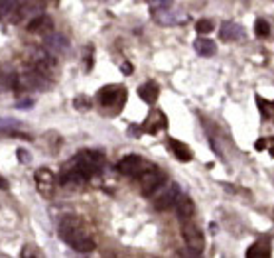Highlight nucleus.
Here are the masks:
<instances>
[{
    "label": "nucleus",
    "mask_w": 274,
    "mask_h": 258,
    "mask_svg": "<svg viewBox=\"0 0 274 258\" xmlns=\"http://www.w3.org/2000/svg\"><path fill=\"white\" fill-rule=\"evenodd\" d=\"M71 164L87 178L91 179L93 176H97L101 172V168L105 166V156L101 152H91V150H83L71 160Z\"/></svg>",
    "instance_id": "f257e3e1"
},
{
    "label": "nucleus",
    "mask_w": 274,
    "mask_h": 258,
    "mask_svg": "<svg viewBox=\"0 0 274 258\" xmlns=\"http://www.w3.org/2000/svg\"><path fill=\"white\" fill-rule=\"evenodd\" d=\"M138 176H140V193L144 197H150L168 181L166 172H162L160 168H150V170L138 172Z\"/></svg>",
    "instance_id": "f03ea898"
},
{
    "label": "nucleus",
    "mask_w": 274,
    "mask_h": 258,
    "mask_svg": "<svg viewBox=\"0 0 274 258\" xmlns=\"http://www.w3.org/2000/svg\"><path fill=\"white\" fill-rule=\"evenodd\" d=\"M97 100L99 105L109 109V107H115V113L120 111V107L126 102V89L120 87V85H109V87H103L97 95Z\"/></svg>",
    "instance_id": "7ed1b4c3"
},
{
    "label": "nucleus",
    "mask_w": 274,
    "mask_h": 258,
    "mask_svg": "<svg viewBox=\"0 0 274 258\" xmlns=\"http://www.w3.org/2000/svg\"><path fill=\"white\" fill-rule=\"evenodd\" d=\"M87 231L83 229V223L77 215H65L59 221V238L67 244H73L77 238L85 237Z\"/></svg>",
    "instance_id": "20e7f679"
},
{
    "label": "nucleus",
    "mask_w": 274,
    "mask_h": 258,
    "mask_svg": "<svg viewBox=\"0 0 274 258\" xmlns=\"http://www.w3.org/2000/svg\"><path fill=\"white\" fill-rule=\"evenodd\" d=\"M152 18H154V22L156 24H160V26H174V24H184V22H188L190 20V16H181L179 12H174L172 8H168V6H162V8H154L152 10Z\"/></svg>",
    "instance_id": "39448f33"
},
{
    "label": "nucleus",
    "mask_w": 274,
    "mask_h": 258,
    "mask_svg": "<svg viewBox=\"0 0 274 258\" xmlns=\"http://www.w3.org/2000/svg\"><path fill=\"white\" fill-rule=\"evenodd\" d=\"M184 240L188 244V248L196 250V252H203L205 248V238H203V233L201 229L196 225V223H186L184 225Z\"/></svg>",
    "instance_id": "423d86ee"
},
{
    "label": "nucleus",
    "mask_w": 274,
    "mask_h": 258,
    "mask_svg": "<svg viewBox=\"0 0 274 258\" xmlns=\"http://www.w3.org/2000/svg\"><path fill=\"white\" fill-rule=\"evenodd\" d=\"M34 181H36L38 191H39L41 195L50 197V195L54 193L56 178H54L52 170H48V168H39V170H36V174H34Z\"/></svg>",
    "instance_id": "0eeeda50"
},
{
    "label": "nucleus",
    "mask_w": 274,
    "mask_h": 258,
    "mask_svg": "<svg viewBox=\"0 0 274 258\" xmlns=\"http://www.w3.org/2000/svg\"><path fill=\"white\" fill-rule=\"evenodd\" d=\"M52 83L45 79V73L38 71V69H32V71H26L24 75H18V87H28V89H45L50 87Z\"/></svg>",
    "instance_id": "6e6552de"
},
{
    "label": "nucleus",
    "mask_w": 274,
    "mask_h": 258,
    "mask_svg": "<svg viewBox=\"0 0 274 258\" xmlns=\"http://www.w3.org/2000/svg\"><path fill=\"white\" fill-rule=\"evenodd\" d=\"M179 185L177 183H172L160 197H156V201H154V207H156V211H166V209H170V207H174V203H176V199L179 197Z\"/></svg>",
    "instance_id": "1a4fd4ad"
},
{
    "label": "nucleus",
    "mask_w": 274,
    "mask_h": 258,
    "mask_svg": "<svg viewBox=\"0 0 274 258\" xmlns=\"http://www.w3.org/2000/svg\"><path fill=\"white\" fill-rule=\"evenodd\" d=\"M43 45H45V49H50L52 54H65L69 49V40L65 36L54 32V34H48L43 38Z\"/></svg>",
    "instance_id": "9d476101"
},
{
    "label": "nucleus",
    "mask_w": 274,
    "mask_h": 258,
    "mask_svg": "<svg viewBox=\"0 0 274 258\" xmlns=\"http://www.w3.org/2000/svg\"><path fill=\"white\" fill-rule=\"evenodd\" d=\"M140 168H142V158L136 156V154H128L117 164V170L124 176H138Z\"/></svg>",
    "instance_id": "9b49d317"
},
{
    "label": "nucleus",
    "mask_w": 274,
    "mask_h": 258,
    "mask_svg": "<svg viewBox=\"0 0 274 258\" xmlns=\"http://www.w3.org/2000/svg\"><path fill=\"white\" fill-rule=\"evenodd\" d=\"M219 38L223 41H237V40L245 38V30L235 22H225L219 30Z\"/></svg>",
    "instance_id": "f8f14e48"
},
{
    "label": "nucleus",
    "mask_w": 274,
    "mask_h": 258,
    "mask_svg": "<svg viewBox=\"0 0 274 258\" xmlns=\"http://www.w3.org/2000/svg\"><path fill=\"white\" fill-rule=\"evenodd\" d=\"M174 207H176V213H177V217H179L181 221L190 219V217L194 215V211H196V205H194V201H192L188 195H181V193H179V197L176 199Z\"/></svg>",
    "instance_id": "ddd939ff"
},
{
    "label": "nucleus",
    "mask_w": 274,
    "mask_h": 258,
    "mask_svg": "<svg viewBox=\"0 0 274 258\" xmlns=\"http://www.w3.org/2000/svg\"><path fill=\"white\" fill-rule=\"evenodd\" d=\"M170 148H172L174 156H176L179 162H192V160H194V154H192V150H190L188 144L179 142V140H176V138H170Z\"/></svg>",
    "instance_id": "4468645a"
},
{
    "label": "nucleus",
    "mask_w": 274,
    "mask_h": 258,
    "mask_svg": "<svg viewBox=\"0 0 274 258\" xmlns=\"http://www.w3.org/2000/svg\"><path fill=\"white\" fill-rule=\"evenodd\" d=\"M158 93H160V87H158L154 81H146L144 85H140V87H138V97H140L144 102H148V105L156 102Z\"/></svg>",
    "instance_id": "2eb2a0df"
},
{
    "label": "nucleus",
    "mask_w": 274,
    "mask_h": 258,
    "mask_svg": "<svg viewBox=\"0 0 274 258\" xmlns=\"http://www.w3.org/2000/svg\"><path fill=\"white\" fill-rule=\"evenodd\" d=\"M194 47H196L197 54L203 56V58H211V56H215V51H217V43L213 40H209V38H197L194 41Z\"/></svg>",
    "instance_id": "dca6fc26"
},
{
    "label": "nucleus",
    "mask_w": 274,
    "mask_h": 258,
    "mask_svg": "<svg viewBox=\"0 0 274 258\" xmlns=\"http://www.w3.org/2000/svg\"><path fill=\"white\" fill-rule=\"evenodd\" d=\"M77 252H93L95 250V240L91 238L89 235H85V237H81V238H77L73 244H71Z\"/></svg>",
    "instance_id": "f3484780"
},
{
    "label": "nucleus",
    "mask_w": 274,
    "mask_h": 258,
    "mask_svg": "<svg viewBox=\"0 0 274 258\" xmlns=\"http://www.w3.org/2000/svg\"><path fill=\"white\" fill-rule=\"evenodd\" d=\"M168 126V120H166V117H164V113L160 115V120H154V117H150L148 120H146V124H144V130L148 132V134H156L158 130H162V128H166Z\"/></svg>",
    "instance_id": "a211bd4d"
},
{
    "label": "nucleus",
    "mask_w": 274,
    "mask_h": 258,
    "mask_svg": "<svg viewBox=\"0 0 274 258\" xmlns=\"http://www.w3.org/2000/svg\"><path fill=\"white\" fill-rule=\"evenodd\" d=\"M45 26H52V20H50L48 16H38V18L30 20V24H28V32H39V30L45 28Z\"/></svg>",
    "instance_id": "6ab92c4d"
},
{
    "label": "nucleus",
    "mask_w": 274,
    "mask_h": 258,
    "mask_svg": "<svg viewBox=\"0 0 274 258\" xmlns=\"http://www.w3.org/2000/svg\"><path fill=\"white\" fill-rule=\"evenodd\" d=\"M247 256H270V250H268V244L266 242H256V244H253L249 250H247Z\"/></svg>",
    "instance_id": "aec40b11"
},
{
    "label": "nucleus",
    "mask_w": 274,
    "mask_h": 258,
    "mask_svg": "<svg viewBox=\"0 0 274 258\" xmlns=\"http://www.w3.org/2000/svg\"><path fill=\"white\" fill-rule=\"evenodd\" d=\"M73 107H75L77 111H89L91 107H93V100H91L87 95H77V97L73 99Z\"/></svg>",
    "instance_id": "412c9836"
},
{
    "label": "nucleus",
    "mask_w": 274,
    "mask_h": 258,
    "mask_svg": "<svg viewBox=\"0 0 274 258\" xmlns=\"http://www.w3.org/2000/svg\"><path fill=\"white\" fill-rule=\"evenodd\" d=\"M254 32H256L258 38H268V36H270V24H268L264 18H258V20L254 22Z\"/></svg>",
    "instance_id": "4be33fe9"
},
{
    "label": "nucleus",
    "mask_w": 274,
    "mask_h": 258,
    "mask_svg": "<svg viewBox=\"0 0 274 258\" xmlns=\"http://www.w3.org/2000/svg\"><path fill=\"white\" fill-rule=\"evenodd\" d=\"M196 30H197V34H209V32H213V22H211V20H207V18L197 20Z\"/></svg>",
    "instance_id": "5701e85b"
},
{
    "label": "nucleus",
    "mask_w": 274,
    "mask_h": 258,
    "mask_svg": "<svg viewBox=\"0 0 274 258\" xmlns=\"http://www.w3.org/2000/svg\"><path fill=\"white\" fill-rule=\"evenodd\" d=\"M256 102H258V105H260V113H262V117H270L272 115V102L270 100H264L262 97H256Z\"/></svg>",
    "instance_id": "b1692460"
},
{
    "label": "nucleus",
    "mask_w": 274,
    "mask_h": 258,
    "mask_svg": "<svg viewBox=\"0 0 274 258\" xmlns=\"http://www.w3.org/2000/svg\"><path fill=\"white\" fill-rule=\"evenodd\" d=\"M16 126H18V120H14V119H6V117L0 119V130H8V128H16Z\"/></svg>",
    "instance_id": "393cba45"
},
{
    "label": "nucleus",
    "mask_w": 274,
    "mask_h": 258,
    "mask_svg": "<svg viewBox=\"0 0 274 258\" xmlns=\"http://www.w3.org/2000/svg\"><path fill=\"white\" fill-rule=\"evenodd\" d=\"M34 99H30V97H26V99H20L18 102H16V109H20V111H26V109H32L34 107Z\"/></svg>",
    "instance_id": "a878e982"
},
{
    "label": "nucleus",
    "mask_w": 274,
    "mask_h": 258,
    "mask_svg": "<svg viewBox=\"0 0 274 258\" xmlns=\"http://www.w3.org/2000/svg\"><path fill=\"white\" fill-rule=\"evenodd\" d=\"M16 4V0H0V14H8Z\"/></svg>",
    "instance_id": "bb28decb"
},
{
    "label": "nucleus",
    "mask_w": 274,
    "mask_h": 258,
    "mask_svg": "<svg viewBox=\"0 0 274 258\" xmlns=\"http://www.w3.org/2000/svg\"><path fill=\"white\" fill-rule=\"evenodd\" d=\"M16 156H18V160H20L22 164H30V162H32V156H30V154H28L26 150H22V148L16 152Z\"/></svg>",
    "instance_id": "cd10ccee"
},
{
    "label": "nucleus",
    "mask_w": 274,
    "mask_h": 258,
    "mask_svg": "<svg viewBox=\"0 0 274 258\" xmlns=\"http://www.w3.org/2000/svg\"><path fill=\"white\" fill-rule=\"evenodd\" d=\"M120 71H122V73H124V75H130V73H132V65H130V63H126V61H124V63H122V65H120Z\"/></svg>",
    "instance_id": "c85d7f7f"
},
{
    "label": "nucleus",
    "mask_w": 274,
    "mask_h": 258,
    "mask_svg": "<svg viewBox=\"0 0 274 258\" xmlns=\"http://www.w3.org/2000/svg\"><path fill=\"white\" fill-rule=\"evenodd\" d=\"M254 148H256V150H264V148H266V140H264V138H262V140H258V142L254 144Z\"/></svg>",
    "instance_id": "c756f323"
},
{
    "label": "nucleus",
    "mask_w": 274,
    "mask_h": 258,
    "mask_svg": "<svg viewBox=\"0 0 274 258\" xmlns=\"http://www.w3.org/2000/svg\"><path fill=\"white\" fill-rule=\"evenodd\" d=\"M0 189H8V181L2 176H0Z\"/></svg>",
    "instance_id": "7c9ffc66"
},
{
    "label": "nucleus",
    "mask_w": 274,
    "mask_h": 258,
    "mask_svg": "<svg viewBox=\"0 0 274 258\" xmlns=\"http://www.w3.org/2000/svg\"><path fill=\"white\" fill-rule=\"evenodd\" d=\"M105 2H109V4H115V2H118V0H105Z\"/></svg>",
    "instance_id": "2f4dec72"
},
{
    "label": "nucleus",
    "mask_w": 274,
    "mask_h": 258,
    "mask_svg": "<svg viewBox=\"0 0 274 258\" xmlns=\"http://www.w3.org/2000/svg\"><path fill=\"white\" fill-rule=\"evenodd\" d=\"M146 2H150V0H146Z\"/></svg>",
    "instance_id": "473e14b6"
}]
</instances>
